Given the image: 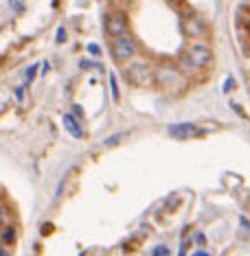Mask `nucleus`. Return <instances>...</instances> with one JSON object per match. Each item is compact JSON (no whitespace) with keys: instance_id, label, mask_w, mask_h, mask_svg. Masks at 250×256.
Listing matches in <instances>:
<instances>
[{"instance_id":"nucleus-6","label":"nucleus","mask_w":250,"mask_h":256,"mask_svg":"<svg viewBox=\"0 0 250 256\" xmlns=\"http://www.w3.org/2000/svg\"><path fill=\"white\" fill-rule=\"evenodd\" d=\"M158 81H160V85L167 90H178L182 85V77L178 73H169V70H167V73L160 70V73H158Z\"/></svg>"},{"instance_id":"nucleus-5","label":"nucleus","mask_w":250,"mask_h":256,"mask_svg":"<svg viewBox=\"0 0 250 256\" xmlns=\"http://www.w3.org/2000/svg\"><path fill=\"white\" fill-rule=\"evenodd\" d=\"M105 31L112 35V38H123L127 31V18L121 11H114L105 18Z\"/></svg>"},{"instance_id":"nucleus-10","label":"nucleus","mask_w":250,"mask_h":256,"mask_svg":"<svg viewBox=\"0 0 250 256\" xmlns=\"http://www.w3.org/2000/svg\"><path fill=\"white\" fill-rule=\"evenodd\" d=\"M16 239H18V232L13 228H4V232H2V243H7V245H11V243H16Z\"/></svg>"},{"instance_id":"nucleus-11","label":"nucleus","mask_w":250,"mask_h":256,"mask_svg":"<svg viewBox=\"0 0 250 256\" xmlns=\"http://www.w3.org/2000/svg\"><path fill=\"white\" fill-rule=\"evenodd\" d=\"M35 75H38V64H31L27 70H24V85L31 84V81L35 79Z\"/></svg>"},{"instance_id":"nucleus-23","label":"nucleus","mask_w":250,"mask_h":256,"mask_svg":"<svg viewBox=\"0 0 250 256\" xmlns=\"http://www.w3.org/2000/svg\"><path fill=\"white\" fill-rule=\"evenodd\" d=\"M73 114H75V116H81L84 112H81V107H79V105H73Z\"/></svg>"},{"instance_id":"nucleus-19","label":"nucleus","mask_w":250,"mask_h":256,"mask_svg":"<svg viewBox=\"0 0 250 256\" xmlns=\"http://www.w3.org/2000/svg\"><path fill=\"white\" fill-rule=\"evenodd\" d=\"M239 226H242V228H246L248 232H250V221H248L246 217H239Z\"/></svg>"},{"instance_id":"nucleus-15","label":"nucleus","mask_w":250,"mask_h":256,"mask_svg":"<svg viewBox=\"0 0 250 256\" xmlns=\"http://www.w3.org/2000/svg\"><path fill=\"white\" fill-rule=\"evenodd\" d=\"M55 38H57V44H64V42H66V29L59 27V29H57V35H55Z\"/></svg>"},{"instance_id":"nucleus-21","label":"nucleus","mask_w":250,"mask_h":256,"mask_svg":"<svg viewBox=\"0 0 250 256\" xmlns=\"http://www.w3.org/2000/svg\"><path fill=\"white\" fill-rule=\"evenodd\" d=\"M79 66H81V68H93V66H97V64H93V61H86V59H84ZM97 68H99V66H97Z\"/></svg>"},{"instance_id":"nucleus-24","label":"nucleus","mask_w":250,"mask_h":256,"mask_svg":"<svg viewBox=\"0 0 250 256\" xmlns=\"http://www.w3.org/2000/svg\"><path fill=\"white\" fill-rule=\"evenodd\" d=\"M191 256H208V252L206 250H198V252H193Z\"/></svg>"},{"instance_id":"nucleus-13","label":"nucleus","mask_w":250,"mask_h":256,"mask_svg":"<svg viewBox=\"0 0 250 256\" xmlns=\"http://www.w3.org/2000/svg\"><path fill=\"white\" fill-rule=\"evenodd\" d=\"M151 256H169V248H167V245H156V248L151 250Z\"/></svg>"},{"instance_id":"nucleus-22","label":"nucleus","mask_w":250,"mask_h":256,"mask_svg":"<svg viewBox=\"0 0 250 256\" xmlns=\"http://www.w3.org/2000/svg\"><path fill=\"white\" fill-rule=\"evenodd\" d=\"M22 4H24V2H9V7H11V9H18V11H20V9H22Z\"/></svg>"},{"instance_id":"nucleus-14","label":"nucleus","mask_w":250,"mask_h":256,"mask_svg":"<svg viewBox=\"0 0 250 256\" xmlns=\"http://www.w3.org/2000/svg\"><path fill=\"white\" fill-rule=\"evenodd\" d=\"M7 221H9V211L4 206H0V226H4Z\"/></svg>"},{"instance_id":"nucleus-8","label":"nucleus","mask_w":250,"mask_h":256,"mask_svg":"<svg viewBox=\"0 0 250 256\" xmlns=\"http://www.w3.org/2000/svg\"><path fill=\"white\" fill-rule=\"evenodd\" d=\"M202 20H198V18H189L187 22H185V33L189 35V38H198V35L202 33Z\"/></svg>"},{"instance_id":"nucleus-26","label":"nucleus","mask_w":250,"mask_h":256,"mask_svg":"<svg viewBox=\"0 0 250 256\" xmlns=\"http://www.w3.org/2000/svg\"><path fill=\"white\" fill-rule=\"evenodd\" d=\"M49 230H50L49 223H47V226H42V234H49Z\"/></svg>"},{"instance_id":"nucleus-12","label":"nucleus","mask_w":250,"mask_h":256,"mask_svg":"<svg viewBox=\"0 0 250 256\" xmlns=\"http://www.w3.org/2000/svg\"><path fill=\"white\" fill-rule=\"evenodd\" d=\"M110 90H112V99L114 101H119V81H116V75L114 73H110Z\"/></svg>"},{"instance_id":"nucleus-4","label":"nucleus","mask_w":250,"mask_h":256,"mask_svg":"<svg viewBox=\"0 0 250 256\" xmlns=\"http://www.w3.org/2000/svg\"><path fill=\"white\" fill-rule=\"evenodd\" d=\"M167 134H169L173 140H191V138L202 136V129L196 123H171V125L167 127Z\"/></svg>"},{"instance_id":"nucleus-17","label":"nucleus","mask_w":250,"mask_h":256,"mask_svg":"<svg viewBox=\"0 0 250 256\" xmlns=\"http://www.w3.org/2000/svg\"><path fill=\"white\" fill-rule=\"evenodd\" d=\"M233 85H235V79H233V77H228V79L224 81V92H228V90L233 88Z\"/></svg>"},{"instance_id":"nucleus-7","label":"nucleus","mask_w":250,"mask_h":256,"mask_svg":"<svg viewBox=\"0 0 250 256\" xmlns=\"http://www.w3.org/2000/svg\"><path fill=\"white\" fill-rule=\"evenodd\" d=\"M64 127H66V131H68L73 138H81L84 136V129L79 127V123H77V119H75L73 114H64Z\"/></svg>"},{"instance_id":"nucleus-3","label":"nucleus","mask_w":250,"mask_h":256,"mask_svg":"<svg viewBox=\"0 0 250 256\" xmlns=\"http://www.w3.org/2000/svg\"><path fill=\"white\" fill-rule=\"evenodd\" d=\"M127 81H132L134 85H147L151 84V68L143 61H132L130 66L125 68Z\"/></svg>"},{"instance_id":"nucleus-2","label":"nucleus","mask_w":250,"mask_h":256,"mask_svg":"<svg viewBox=\"0 0 250 256\" xmlns=\"http://www.w3.org/2000/svg\"><path fill=\"white\" fill-rule=\"evenodd\" d=\"M112 55L116 61H127L136 55V40L132 35H123V38H116L112 42Z\"/></svg>"},{"instance_id":"nucleus-9","label":"nucleus","mask_w":250,"mask_h":256,"mask_svg":"<svg viewBox=\"0 0 250 256\" xmlns=\"http://www.w3.org/2000/svg\"><path fill=\"white\" fill-rule=\"evenodd\" d=\"M125 136H127V131H121V134L108 136V138H105V140H103V145H105V147H116L121 140H125Z\"/></svg>"},{"instance_id":"nucleus-20","label":"nucleus","mask_w":250,"mask_h":256,"mask_svg":"<svg viewBox=\"0 0 250 256\" xmlns=\"http://www.w3.org/2000/svg\"><path fill=\"white\" fill-rule=\"evenodd\" d=\"M196 241L200 243V245H204V243H206V237H204L202 232H196Z\"/></svg>"},{"instance_id":"nucleus-1","label":"nucleus","mask_w":250,"mask_h":256,"mask_svg":"<svg viewBox=\"0 0 250 256\" xmlns=\"http://www.w3.org/2000/svg\"><path fill=\"white\" fill-rule=\"evenodd\" d=\"M185 59H187V64L191 66V68H204V66H208L213 61V50L208 48L206 44L196 42V44H191L187 48Z\"/></svg>"},{"instance_id":"nucleus-25","label":"nucleus","mask_w":250,"mask_h":256,"mask_svg":"<svg viewBox=\"0 0 250 256\" xmlns=\"http://www.w3.org/2000/svg\"><path fill=\"white\" fill-rule=\"evenodd\" d=\"M0 256H11V254H9V252H7V250H4V248H2V245H0Z\"/></svg>"},{"instance_id":"nucleus-18","label":"nucleus","mask_w":250,"mask_h":256,"mask_svg":"<svg viewBox=\"0 0 250 256\" xmlns=\"http://www.w3.org/2000/svg\"><path fill=\"white\" fill-rule=\"evenodd\" d=\"M13 92H16V99H18V101L24 99V85H20V88H16Z\"/></svg>"},{"instance_id":"nucleus-16","label":"nucleus","mask_w":250,"mask_h":256,"mask_svg":"<svg viewBox=\"0 0 250 256\" xmlns=\"http://www.w3.org/2000/svg\"><path fill=\"white\" fill-rule=\"evenodd\" d=\"M86 48H88V53H90V55H95V57H99V55H101V48H99L97 44H88Z\"/></svg>"}]
</instances>
